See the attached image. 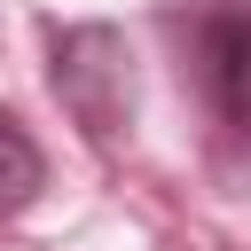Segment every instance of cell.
<instances>
[{"label":"cell","mask_w":251,"mask_h":251,"mask_svg":"<svg viewBox=\"0 0 251 251\" xmlns=\"http://www.w3.org/2000/svg\"><path fill=\"white\" fill-rule=\"evenodd\" d=\"M55 94L78 110L86 133H118L126 110H133V71H126L118 31H102V24L55 31Z\"/></svg>","instance_id":"6da1fadb"},{"label":"cell","mask_w":251,"mask_h":251,"mask_svg":"<svg viewBox=\"0 0 251 251\" xmlns=\"http://www.w3.org/2000/svg\"><path fill=\"white\" fill-rule=\"evenodd\" d=\"M196 63H204V94L227 126H251V8H212L196 31Z\"/></svg>","instance_id":"7a4b0ae2"},{"label":"cell","mask_w":251,"mask_h":251,"mask_svg":"<svg viewBox=\"0 0 251 251\" xmlns=\"http://www.w3.org/2000/svg\"><path fill=\"white\" fill-rule=\"evenodd\" d=\"M39 180H47V157H39V141L0 110V212H24L31 196H39Z\"/></svg>","instance_id":"3957f363"}]
</instances>
